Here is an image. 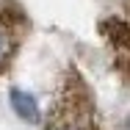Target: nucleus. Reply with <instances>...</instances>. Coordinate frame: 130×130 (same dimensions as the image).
Segmentation results:
<instances>
[{"instance_id": "20e7f679", "label": "nucleus", "mask_w": 130, "mask_h": 130, "mask_svg": "<svg viewBox=\"0 0 130 130\" xmlns=\"http://www.w3.org/2000/svg\"><path fill=\"white\" fill-rule=\"evenodd\" d=\"M8 100H11V108H14V113H17L20 119H25V122H36V119H39V105H36V100H33L28 91L11 89Z\"/></svg>"}, {"instance_id": "f257e3e1", "label": "nucleus", "mask_w": 130, "mask_h": 130, "mask_svg": "<svg viewBox=\"0 0 130 130\" xmlns=\"http://www.w3.org/2000/svg\"><path fill=\"white\" fill-rule=\"evenodd\" d=\"M44 130H103L94 94L75 67H69L61 78L58 94L44 119Z\"/></svg>"}, {"instance_id": "f03ea898", "label": "nucleus", "mask_w": 130, "mask_h": 130, "mask_svg": "<svg viewBox=\"0 0 130 130\" xmlns=\"http://www.w3.org/2000/svg\"><path fill=\"white\" fill-rule=\"evenodd\" d=\"M100 33L111 53L113 69L119 72V78L125 83H130V3L105 17L100 22Z\"/></svg>"}, {"instance_id": "7ed1b4c3", "label": "nucleus", "mask_w": 130, "mask_h": 130, "mask_svg": "<svg viewBox=\"0 0 130 130\" xmlns=\"http://www.w3.org/2000/svg\"><path fill=\"white\" fill-rule=\"evenodd\" d=\"M28 33V20L14 0H0V75L11 67Z\"/></svg>"}]
</instances>
